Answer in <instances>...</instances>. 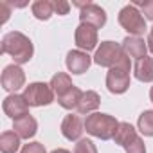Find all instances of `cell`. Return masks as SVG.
I'll return each mask as SVG.
<instances>
[{
    "label": "cell",
    "mask_w": 153,
    "mask_h": 153,
    "mask_svg": "<svg viewBox=\"0 0 153 153\" xmlns=\"http://www.w3.org/2000/svg\"><path fill=\"white\" fill-rule=\"evenodd\" d=\"M133 76L139 81L151 83L153 81V58L144 56V58L137 59L133 65Z\"/></svg>",
    "instance_id": "9a60e30c"
},
{
    "label": "cell",
    "mask_w": 153,
    "mask_h": 153,
    "mask_svg": "<svg viewBox=\"0 0 153 153\" xmlns=\"http://www.w3.org/2000/svg\"><path fill=\"white\" fill-rule=\"evenodd\" d=\"M24 99L27 101L29 106H47L54 101V92L51 88V85L47 83H31L29 87H25L24 90Z\"/></svg>",
    "instance_id": "8992f818"
},
{
    "label": "cell",
    "mask_w": 153,
    "mask_h": 153,
    "mask_svg": "<svg viewBox=\"0 0 153 153\" xmlns=\"http://www.w3.org/2000/svg\"><path fill=\"white\" fill-rule=\"evenodd\" d=\"M65 63H67V68L72 74H83V72L88 70V67L92 63V58L83 51H70L67 54Z\"/></svg>",
    "instance_id": "7c38bea8"
},
{
    "label": "cell",
    "mask_w": 153,
    "mask_h": 153,
    "mask_svg": "<svg viewBox=\"0 0 153 153\" xmlns=\"http://www.w3.org/2000/svg\"><path fill=\"white\" fill-rule=\"evenodd\" d=\"M139 130L146 135V137H153V110H146L139 115L137 121Z\"/></svg>",
    "instance_id": "7402d4cb"
},
{
    "label": "cell",
    "mask_w": 153,
    "mask_h": 153,
    "mask_svg": "<svg viewBox=\"0 0 153 153\" xmlns=\"http://www.w3.org/2000/svg\"><path fill=\"white\" fill-rule=\"evenodd\" d=\"M83 131H85V123L81 121L79 115L70 114V115H67L63 119V123H61V133H63L65 139H68V140H79V137L83 135Z\"/></svg>",
    "instance_id": "8fae6325"
},
{
    "label": "cell",
    "mask_w": 153,
    "mask_h": 153,
    "mask_svg": "<svg viewBox=\"0 0 153 153\" xmlns=\"http://www.w3.org/2000/svg\"><path fill=\"white\" fill-rule=\"evenodd\" d=\"M20 148V137L15 131H4L0 135V151L2 153H16Z\"/></svg>",
    "instance_id": "d6986e66"
},
{
    "label": "cell",
    "mask_w": 153,
    "mask_h": 153,
    "mask_svg": "<svg viewBox=\"0 0 153 153\" xmlns=\"http://www.w3.org/2000/svg\"><path fill=\"white\" fill-rule=\"evenodd\" d=\"M74 153H97V148L90 139H79L74 146Z\"/></svg>",
    "instance_id": "603a6c76"
},
{
    "label": "cell",
    "mask_w": 153,
    "mask_h": 153,
    "mask_svg": "<svg viewBox=\"0 0 153 153\" xmlns=\"http://www.w3.org/2000/svg\"><path fill=\"white\" fill-rule=\"evenodd\" d=\"M81 96H83V92H81L78 87H72L65 96L58 97V103H59L61 108H65V110H72V108H78V103H79Z\"/></svg>",
    "instance_id": "44dd1931"
},
{
    "label": "cell",
    "mask_w": 153,
    "mask_h": 153,
    "mask_svg": "<svg viewBox=\"0 0 153 153\" xmlns=\"http://www.w3.org/2000/svg\"><path fill=\"white\" fill-rule=\"evenodd\" d=\"M117 126H119V121L115 117H112L108 114H101V112H94V114L87 115V119H85L87 133H90L101 140L114 139Z\"/></svg>",
    "instance_id": "7a4b0ae2"
},
{
    "label": "cell",
    "mask_w": 153,
    "mask_h": 153,
    "mask_svg": "<svg viewBox=\"0 0 153 153\" xmlns=\"http://www.w3.org/2000/svg\"><path fill=\"white\" fill-rule=\"evenodd\" d=\"M52 153H70V151H67V149H54Z\"/></svg>",
    "instance_id": "f546056e"
},
{
    "label": "cell",
    "mask_w": 153,
    "mask_h": 153,
    "mask_svg": "<svg viewBox=\"0 0 153 153\" xmlns=\"http://www.w3.org/2000/svg\"><path fill=\"white\" fill-rule=\"evenodd\" d=\"M99 103H101V97H99V94L97 92H94V90H87V92H83V96H81V99H79V103H78V114H81V115H88L90 112H94V110H97L99 108Z\"/></svg>",
    "instance_id": "e0dca14e"
},
{
    "label": "cell",
    "mask_w": 153,
    "mask_h": 153,
    "mask_svg": "<svg viewBox=\"0 0 153 153\" xmlns=\"http://www.w3.org/2000/svg\"><path fill=\"white\" fill-rule=\"evenodd\" d=\"M130 87V59L115 65L106 74V88L112 94H124Z\"/></svg>",
    "instance_id": "5b68a950"
},
{
    "label": "cell",
    "mask_w": 153,
    "mask_h": 153,
    "mask_svg": "<svg viewBox=\"0 0 153 153\" xmlns=\"http://www.w3.org/2000/svg\"><path fill=\"white\" fill-rule=\"evenodd\" d=\"M130 59L126 56V52L123 51V47L115 42H103L99 45V49L96 51L94 54V63L101 65V67H115V65H121L123 61Z\"/></svg>",
    "instance_id": "3957f363"
},
{
    "label": "cell",
    "mask_w": 153,
    "mask_h": 153,
    "mask_svg": "<svg viewBox=\"0 0 153 153\" xmlns=\"http://www.w3.org/2000/svg\"><path fill=\"white\" fill-rule=\"evenodd\" d=\"M126 153H146V146H144V140L140 137H137L128 148H124Z\"/></svg>",
    "instance_id": "d4e9b609"
},
{
    "label": "cell",
    "mask_w": 153,
    "mask_h": 153,
    "mask_svg": "<svg viewBox=\"0 0 153 153\" xmlns=\"http://www.w3.org/2000/svg\"><path fill=\"white\" fill-rule=\"evenodd\" d=\"M137 130L130 124V123H119L117 130H115V135H114V142L123 146V148H128L135 139H137Z\"/></svg>",
    "instance_id": "2e32d148"
},
{
    "label": "cell",
    "mask_w": 153,
    "mask_h": 153,
    "mask_svg": "<svg viewBox=\"0 0 153 153\" xmlns=\"http://www.w3.org/2000/svg\"><path fill=\"white\" fill-rule=\"evenodd\" d=\"M119 24L131 36H140L146 31V20H144L142 13L137 9V6H133V4L124 6L119 11Z\"/></svg>",
    "instance_id": "277c9868"
},
{
    "label": "cell",
    "mask_w": 153,
    "mask_h": 153,
    "mask_svg": "<svg viewBox=\"0 0 153 153\" xmlns=\"http://www.w3.org/2000/svg\"><path fill=\"white\" fill-rule=\"evenodd\" d=\"M49 85H51L52 92H54L58 97L65 96V94L74 87V85H72V79H70V76H68V74H65V72H58V74H54Z\"/></svg>",
    "instance_id": "ac0fdd59"
},
{
    "label": "cell",
    "mask_w": 153,
    "mask_h": 153,
    "mask_svg": "<svg viewBox=\"0 0 153 153\" xmlns=\"http://www.w3.org/2000/svg\"><path fill=\"white\" fill-rule=\"evenodd\" d=\"M2 88L7 92H16L25 85V72L20 68V65H7L2 72Z\"/></svg>",
    "instance_id": "ba28073f"
},
{
    "label": "cell",
    "mask_w": 153,
    "mask_h": 153,
    "mask_svg": "<svg viewBox=\"0 0 153 153\" xmlns=\"http://www.w3.org/2000/svg\"><path fill=\"white\" fill-rule=\"evenodd\" d=\"M133 6L140 7V13H142L148 20L153 22V0H146V2H135Z\"/></svg>",
    "instance_id": "cb8c5ba5"
},
{
    "label": "cell",
    "mask_w": 153,
    "mask_h": 153,
    "mask_svg": "<svg viewBox=\"0 0 153 153\" xmlns=\"http://www.w3.org/2000/svg\"><path fill=\"white\" fill-rule=\"evenodd\" d=\"M74 40H76V45L83 52L94 51L96 45H97V31H96V27H92L88 24H79L78 29H76Z\"/></svg>",
    "instance_id": "9c48e42d"
},
{
    "label": "cell",
    "mask_w": 153,
    "mask_h": 153,
    "mask_svg": "<svg viewBox=\"0 0 153 153\" xmlns=\"http://www.w3.org/2000/svg\"><path fill=\"white\" fill-rule=\"evenodd\" d=\"M148 49L151 51V54H153V27H151V31H149V34H148Z\"/></svg>",
    "instance_id": "f1b7e54d"
},
{
    "label": "cell",
    "mask_w": 153,
    "mask_h": 153,
    "mask_svg": "<svg viewBox=\"0 0 153 153\" xmlns=\"http://www.w3.org/2000/svg\"><path fill=\"white\" fill-rule=\"evenodd\" d=\"M74 6H78L79 11V20L81 24H88L96 29H101L106 24V13L101 6L92 4V2H74Z\"/></svg>",
    "instance_id": "52a82bcc"
},
{
    "label": "cell",
    "mask_w": 153,
    "mask_h": 153,
    "mask_svg": "<svg viewBox=\"0 0 153 153\" xmlns=\"http://www.w3.org/2000/svg\"><path fill=\"white\" fill-rule=\"evenodd\" d=\"M22 153H47V151L42 142H29V144H24Z\"/></svg>",
    "instance_id": "484cf974"
},
{
    "label": "cell",
    "mask_w": 153,
    "mask_h": 153,
    "mask_svg": "<svg viewBox=\"0 0 153 153\" xmlns=\"http://www.w3.org/2000/svg\"><path fill=\"white\" fill-rule=\"evenodd\" d=\"M123 51L126 52L128 58H135V59H140L146 56L148 52V43L140 38V36H126L123 40Z\"/></svg>",
    "instance_id": "4fadbf2b"
},
{
    "label": "cell",
    "mask_w": 153,
    "mask_h": 153,
    "mask_svg": "<svg viewBox=\"0 0 153 153\" xmlns=\"http://www.w3.org/2000/svg\"><path fill=\"white\" fill-rule=\"evenodd\" d=\"M0 13H2V18H0V24H6L9 15H11V9H9V2L7 0H2L0 2Z\"/></svg>",
    "instance_id": "83f0119b"
},
{
    "label": "cell",
    "mask_w": 153,
    "mask_h": 153,
    "mask_svg": "<svg viewBox=\"0 0 153 153\" xmlns=\"http://www.w3.org/2000/svg\"><path fill=\"white\" fill-rule=\"evenodd\" d=\"M2 108H4V114H6L7 117H11L13 121L29 114V105H27V101L24 99V96H18V94L7 96V97L4 99V103H2Z\"/></svg>",
    "instance_id": "30bf717a"
},
{
    "label": "cell",
    "mask_w": 153,
    "mask_h": 153,
    "mask_svg": "<svg viewBox=\"0 0 153 153\" xmlns=\"http://www.w3.org/2000/svg\"><path fill=\"white\" fill-rule=\"evenodd\" d=\"M52 4H54V13H58L61 16L70 11V4L67 2V0H56V2H52Z\"/></svg>",
    "instance_id": "4316f807"
},
{
    "label": "cell",
    "mask_w": 153,
    "mask_h": 153,
    "mask_svg": "<svg viewBox=\"0 0 153 153\" xmlns=\"http://www.w3.org/2000/svg\"><path fill=\"white\" fill-rule=\"evenodd\" d=\"M31 11H33L34 18H38V20H49L54 15V4L49 2V0H36V2L31 6Z\"/></svg>",
    "instance_id": "ffe728a7"
},
{
    "label": "cell",
    "mask_w": 153,
    "mask_h": 153,
    "mask_svg": "<svg viewBox=\"0 0 153 153\" xmlns=\"http://www.w3.org/2000/svg\"><path fill=\"white\" fill-rule=\"evenodd\" d=\"M13 130H15V133H16L20 139H27V140H29L31 137L36 135L38 124H36V119H34L31 114H27V115H24V117L15 119Z\"/></svg>",
    "instance_id": "5bb4252c"
},
{
    "label": "cell",
    "mask_w": 153,
    "mask_h": 153,
    "mask_svg": "<svg viewBox=\"0 0 153 153\" xmlns=\"http://www.w3.org/2000/svg\"><path fill=\"white\" fill-rule=\"evenodd\" d=\"M149 99H151V103H153V87H151V90H149Z\"/></svg>",
    "instance_id": "4dcf8cb0"
},
{
    "label": "cell",
    "mask_w": 153,
    "mask_h": 153,
    "mask_svg": "<svg viewBox=\"0 0 153 153\" xmlns=\"http://www.w3.org/2000/svg\"><path fill=\"white\" fill-rule=\"evenodd\" d=\"M2 54H9L15 59V65H24L31 61L34 54V47L33 42L24 33L11 31L2 38Z\"/></svg>",
    "instance_id": "6da1fadb"
}]
</instances>
